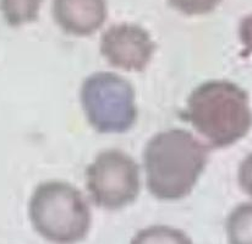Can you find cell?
Returning <instances> with one entry per match:
<instances>
[{"label": "cell", "mask_w": 252, "mask_h": 244, "mask_svg": "<svg viewBox=\"0 0 252 244\" xmlns=\"http://www.w3.org/2000/svg\"><path fill=\"white\" fill-rule=\"evenodd\" d=\"M210 148L192 133L174 128L157 133L143 151L148 192L163 201L190 195L208 163Z\"/></svg>", "instance_id": "cell-1"}, {"label": "cell", "mask_w": 252, "mask_h": 244, "mask_svg": "<svg viewBox=\"0 0 252 244\" xmlns=\"http://www.w3.org/2000/svg\"><path fill=\"white\" fill-rule=\"evenodd\" d=\"M180 115L212 148L233 146L252 127L248 92L229 80H208L195 87Z\"/></svg>", "instance_id": "cell-2"}, {"label": "cell", "mask_w": 252, "mask_h": 244, "mask_svg": "<svg viewBox=\"0 0 252 244\" xmlns=\"http://www.w3.org/2000/svg\"><path fill=\"white\" fill-rule=\"evenodd\" d=\"M34 231L53 244H77L88 236L92 213L82 193L63 180L38 184L29 203Z\"/></svg>", "instance_id": "cell-3"}, {"label": "cell", "mask_w": 252, "mask_h": 244, "mask_svg": "<svg viewBox=\"0 0 252 244\" xmlns=\"http://www.w3.org/2000/svg\"><path fill=\"white\" fill-rule=\"evenodd\" d=\"M80 101L87 122L100 134H123L137 120L135 90L114 72L98 71L86 77Z\"/></svg>", "instance_id": "cell-4"}, {"label": "cell", "mask_w": 252, "mask_h": 244, "mask_svg": "<svg viewBox=\"0 0 252 244\" xmlns=\"http://www.w3.org/2000/svg\"><path fill=\"white\" fill-rule=\"evenodd\" d=\"M86 188L98 208L109 211L124 209L140 194V166L124 151L108 148L86 168Z\"/></svg>", "instance_id": "cell-5"}, {"label": "cell", "mask_w": 252, "mask_h": 244, "mask_svg": "<svg viewBox=\"0 0 252 244\" xmlns=\"http://www.w3.org/2000/svg\"><path fill=\"white\" fill-rule=\"evenodd\" d=\"M156 48L147 30L136 24L113 25L100 37V54L113 68L125 71H143Z\"/></svg>", "instance_id": "cell-6"}, {"label": "cell", "mask_w": 252, "mask_h": 244, "mask_svg": "<svg viewBox=\"0 0 252 244\" xmlns=\"http://www.w3.org/2000/svg\"><path fill=\"white\" fill-rule=\"evenodd\" d=\"M52 14L65 34L88 37L104 25L108 4L107 0H53Z\"/></svg>", "instance_id": "cell-7"}, {"label": "cell", "mask_w": 252, "mask_h": 244, "mask_svg": "<svg viewBox=\"0 0 252 244\" xmlns=\"http://www.w3.org/2000/svg\"><path fill=\"white\" fill-rule=\"evenodd\" d=\"M229 244H252V203L235 206L225 222Z\"/></svg>", "instance_id": "cell-8"}, {"label": "cell", "mask_w": 252, "mask_h": 244, "mask_svg": "<svg viewBox=\"0 0 252 244\" xmlns=\"http://www.w3.org/2000/svg\"><path fill=\"white\" fill-rule=\"evenodd\" d=\"M43 0H0V12L9 26L20 27L36 22Z\"/></svg>", "instance_id": "cell-9"}, {"label": "cell", "mask_w": 252, "mask_h": 244, "mask_svg": "<svg viewBox=\"0 0 252 244\" xmlns=\"http://www.w3.org/2000/svg\"><path fill=\"white\" fill-rule=\"evenodd\" d=\"M130 244H193L184 231L165 225H155L138 231Z\"/></svg>", "instance_id": "cell-10"}, {"label": "cell", "mask_w": 252, "mask_h": 244, "mask_svg": "<svg viewBox=\"0 0 252 244\" xmlns=\"http://www.w3.org/2000/svg\"><path fill=\"white\" fill-rule=\"evenodd\" d=\"M169 6L186 16H200L213 12L221 0H167Z\"/></svg>", "instance_id": "cell-11"}, {"label": "cell", "mask_w": 252, "mask_h": 244, "mask_svg": "<svg viewBox=\"0 0 252 244\" xmlns=\"http://www.w3.org/2000/svg\"><path fill=\"white\" fill-rule=\"evenodd\" d=\"M238 182L241 190L252 198V152L249 153L239 166Z\"/></svg>", "instance_id": "cell-12"}, {"label": "cell", "mask_w": 252, "mask_h": 244, "mask_svg": "<svg viewBox=\"0 0 252 244\" xmlns=\"http://www.w3.org/2000/svg\"><path fill=\"white\" fill-rule=\"evenodd\" d=\"M239 37L246 52L252 54V12L246 15L239 25Z\"/></svg>", "instance_id": "cell-13"}]
</instances>
